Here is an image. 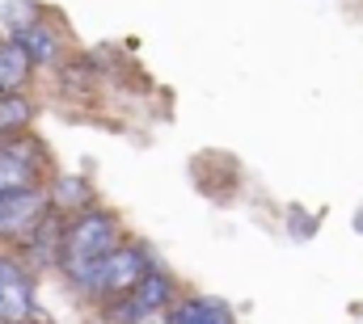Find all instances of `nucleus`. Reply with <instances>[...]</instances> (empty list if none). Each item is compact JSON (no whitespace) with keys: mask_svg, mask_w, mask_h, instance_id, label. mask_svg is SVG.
Listing matches in <instances>:
<instances>
[{"mask_svg":"<svg viewBox=\"0 0 363 324\" xmlns=\"http://www.w3.org/2000/svg\"><path fill=\"white\" fill-rule=\"evenodd\" d=\"M127 299L135 303L140 316H148V312H165V303H169V282H165L161 274H144L140 287L127 291Z\"/></svg>","mask_w":363,"mask_h":324,"instance_id":"5","label":"nucleus"},{"mask_svg":"<svg viewBox=\"0 0 363 324\" xmlns=\"http://www.w3.org/2000/svg\"><path fill=\"white\" fill-rule=\"evenodd\" d=\"M110 248H118V224H114L106 211H85V215L64 232L60 261H64V270L81 282Z\"/></svg>","mask_w":363,"mask_h":324,"instance_id":"1","label":"nucleus"},{"mask_svg":"<svg viewBox=\"0 0 363 324\" xmlns=\"http://www.w3.org/2000/svg\"><path fill=\"white\" fill-rule=\"evenodd\" d=\"M34 312V287L21 265L0 257V324H21Z\"/></svg>","mask_w":363,"mask_h":324,"instance_id":"4","label":"nucleus"},{"mask_svg":"<svg viewBox=\"0 0 363 324\" xmlns=\"http://www.w3.org/2000/svg\"><path fill=\"white\" fill-rule=\"evenodd\" d=\"M169 324H174V320H169Z\"/></svg>","mask_w":363,"mask_h":324,"instance_id":"13","label":"nucleus"},{"mask_svg":"<svg viewBox=\"0 0 363 324\" xmlns=\"http://www.w3.org/2000/svg\"><path fill=\"white\" fill-rule=\"evenodd\" d=\"M21 324H30V320H21Z\"/></svg>","mask_w":363,"mask_h":324,"instance_id":"12","label":"nucleus"},{"mask_svg":"<svg viewBox=\"0 0 363 324\" xmlns=\"http://www.w3.org/2000/svg\"><path fill=\"white\" fill-rule=\"evenodd\" d=\"M135 324H169V320H165V312H148V316H140Z\"/></svg>","mask_w":363,"mask_h":324,"instance_id":"10","label":"nucleus"},{"mask_svg":"<svg viewBox=\"0 0 363 324\" xmlns=\"http://www.w3.org/2000/svg\"><path fill=\"white\" fill-rule=\"evenodd\" d=\"M43 215H47V194H43V190L26 185V190L0 194V236H21V232H30Z\"/></svg>","mask_w":363,"mask_h":324,"instance_id":"3","label":"nucleus"},{"mask_svg":"<svg viewBox=\"0 0 363 324\" xmlns=\"http://www.w3.org/2000/svg\"><path fill=\"white\" fill-rule=\"evenodd\" d=\"M30 177H34V164H30L26 152H17V148H0V194H9V190H26Z\"/></svg>","mask_w":363,"mask_h":324,"instance_id":"6","label":"nucleus"},{"mask_svg":"<svg viewBox=\"0 0 363 324\" xmlns=\"http://www.w3.org/2000/svg\"><path fill=\"white\" fill-rule=\"evenodd\" d=\"M17 42H21V51L30 55V64H47V59H55V51H60V42H55V34L47 30V25H26L21 34H17Z\"/></svg>","mask_w":363,"mask_h":324,"instance_id":"8","label":"nucleus"},{"mask_svg":"<svg viewBox=\"0 0 363 324\" xmlns=\"http://www.w3.org/2000/svg\"><path fill=\"white\" fill-rule=\"evenodd\" d=\"M144 274H148V261H144L140 248H110L89 274L81 278V287L93 291V295H114L118 299V295L135 291Z\"/></svg>","mask_w":363,"mask_h":324,"instance_id":"2","label":"nucleus"},{"mask_svg":"<svg viewBox=\"0 0 363 324\" xmlns=\"http://www.w3.org/2000/svg\"><path fill=\"white\" fill-rule=\"evenodd\" d=\"M26 122H30V101L17 97V93L0 97V135H9V131H17V127H26Z\"/></svg>","mask_w":363,"mask_h":324,"instance_id":"9","label":"nucleus"},{"mask_svg":"<svg viewBox=\"0 0 363 324\" xmlns=\"http://www.w3.org/2000/svg\"><path fill=\"white\" fill-rule=\"evenodd\" d=\"M355 228H359V232H363V215H359V219H355Z\"/></svg>","mask_w":363,"mask_h":324,"instance_id":"11","label":"nucleus"},{"mask_svg":"<svg viewBox=\"0 0 363 324\" xmlns=\"http://www.w3.org/2000/svg\"><path fill=\"white\" fill-rule=\"evenodd\" d=\"M174 324H233V312L220 299H190L178 308Z\"/></svg>","mask_w":363,"mask_h":324,"instance_id":"7","label":"nucleus"}]
</instances>
